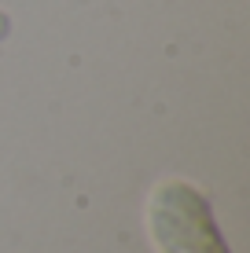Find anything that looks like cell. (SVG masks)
Returning a JSON list of instances; mask_svg holds the SVG:
<instances>
[{
  "instance_id": "cell-1",
  "label": "cell",
  "mask_w": 250,
  "mask_h": 253,
  "mask_svg": "<svg viewBox=\"0 0 250 253\" xmlns=\"http://www.w3.org/2000/svg\"><path fill=\"white\" fill-rule=\"evenodd\" d=\"M144 220L154 253H232L213 202L184 176H166L151 187Z\"/></svg>"
}]
</instances>
